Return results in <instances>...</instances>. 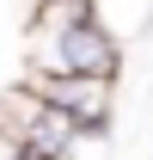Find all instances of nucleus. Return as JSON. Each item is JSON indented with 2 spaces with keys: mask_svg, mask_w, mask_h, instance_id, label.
<instances>
[{
  "mask_svg": "<svg viewBox=\"0 0 153 160\" xmlns=\"http://www.w3.org/2000/svg\"><path fill=\"white\" fill-rule=\"evenodd\" d=\"M92 12V0H37V37H49V31H67L74 19H86Z\"/></svg>",
  "mask_w": 153,
  "mask_h": 160,
  "instance_id": "4",
  "label": "nucleus"
},
{
  "mask_svg": "<svg viewBox=\"0 0 153 160\" xmlns=\"http://www.w3.org/2000/svg\"><path fill=\"white\" fill-rule=\"evenodd\" d=\"M25 86L37 92L49 111L74 123L80 136H104L110 129V99H116V80H92V74H25Z\"/></svg>",
  "mask_w": 153,
  "mask_h": 160,
  "instance_id": "3",
  "label": "nucleus"
},
{
  "mask_svg": "<svg viewBox=\"0 0 153 160\" xmlns=\"http://www.w3.org/2000/svg\"><path fill=\"white\" fill-rule=\"evenodd\" d=\"M37 56L43 62H31L37 74H92V80H116L123 74V49H116V37L92 19V12L74 19L67 31L37 37Z\"/></svg>",
  "mask_w": 153,
  "mask_h": 160,
  "instance_id": "1",
  "label": "nucleus"
},
{
  "mask_svg": "<svg viewBox=\"0 0 153 160\" xmlns=\"http://www.w3.org/2000/svg\"><path fill=\"white\" fill-rule=\"evenodd\" d=\"M0 136L19 142V148H31V154H43V160H67L80 148V129L61 117V111H49L31 86H12V92L0 99Z\"/></svg>",
  "mask_w": 153,
  "mask_h": 160,
  "instance_id": "2",
  "label": "nucleus"
},
{
  "mask_svg": "<svg viewBox=\"0 0 153 160\" xmlns=\"http://www.w3.org/2000/svg\"><path fill=\"white\" fill-rule=\"evenodd\" d=\"M6 160H43V154H31V148H19V142H12V154Z\"/></svg>",
  "mask_w": 153,
  "mask_h": 160,
  "instance_id": "5",
  "label": "nucleus"
}]
</instances>
